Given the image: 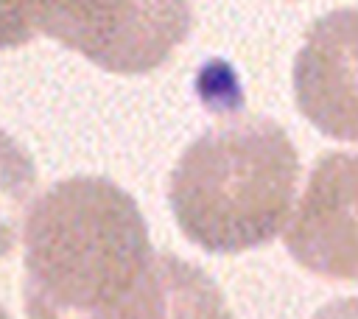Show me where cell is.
Here are the masks:
<instances>
[{
    "label": "cell",
    "mask_w": 358,
    "mask_h": 319,
    "mask_svg": "<svg viewBox=\"0 0 358 319\" xmlns=\"http://www.w3.org/2000/svg\"><path fill=\"white\" fill-rule=\"evenodd\" d=\"M22 243L28 319H232L218 283L154 249L137 201L103 176L50 185Z\"/></svg>",
    "instance_id": "1"
},
{
    "label": "cell",
    "mask_w": 358,
    "mask_h": 319,
    "mask_svg": "<svg viewBox=\"0 0 358 319\" xmlns=\"http://www.w3.org/2000/svg\"><path fill=\"white\" fill-rule=\"evenodd\" d=\"M299 157L288 132L260 115L196 137L171 171L168 199L185 238L215 255L271 243L294 207Z\"/></svg>",
    "instance_id": "2"
},
{
    "label": "cell",
    "mask_w": 358,
    "mask_h": 319,
    "mask_svg": "<svg viewBox=\"0 0 358 319\" xmlns=\"http://www.w3.org/2000/svg\"><path fill=\"white\" fill-rule=\"evenodd\" d=\"M36 34L117 76L162 67L190 36V0H25Z\"/></svg>",
    "instance_id": "3"
},
{
    "label": "cell",
    "mask_w": 358,
    "mask_h": 319,
    "mask_svg": "<svg viewBox=\"0 0 358 319\" xmlns=\"http://www.w3.org/2000/svg\"><path fill=\"white\" fill-rule=\"evenodd\" d=\"M291 257L327 280H358V154L319 157L285 229Z\"/></svg>",
    "instance_id": "4"
},
{
    "label": "cell",
    "mask_w": 358,
    "mask_h": 319,
    "mask_svg": "<svg viewBox=\"0 0 358 319\" xmlns=\"http://www.w3.org/2000/svg\"><path fill=\"white\" fill-rule=\"evenodd\" d=\"M299 112L327 137L358 143V8L319 17L294 59Z\"/></svg>",
    "instance_id": "5"
},
{
    "label": "cell",
    "mask_w": 358,
    "mask_h": 319,
    "mask_svg": "<svg viewBox=\"0 0 358 319\" xmlns=\"http://www.w3.org/2000/svg\"><path fill=\"white\" fill-rule=\"evenodd\" d=\"M36 190V168L28 151L0 129V260L14 249L25 227V210Z\"/></svg>",
    "instance_id": "6"
},
{
    "label": "cell",
    "mask_w": 358,
    "mask_h": 319,
    "mask_svg": "<svg viewBox=\"0 0 358 319\" xmlns=\"http://www.w3.org/2000/svg\"><path fill=\"white\" fill-rule=\"evenodd\" d=\"M36 36L25 0H0V50L22 48Z\"/></svg>",
    "instance_id": "7"
},
{
    "label": "cell",
    "mask_w": 358,
    "mask_h": 319,
    "mask_svg": "<svg viewBox=\"0 0 358 319\" xmlns=\"http://www.w3.org/2000/svg\"><path fill=\"white\" fill-rule=\"evenodd\" d=\"M313 319H358V294L327 302L313 313Z\"/></svg>",
    "instance_id": "8"
},
{
    "label": "cell",
    "mask_w": 358,
    "mask_h": 319,
    "mask_svg": "<svg viewBox=\"0 0 358 319\" xmlns=\"http://www.w3.org/2000/svg\"><path fill=\"white\" fill-rule=\"evenodd\" d=\"M0 319H11V316L6 313V308H3V305H0Z\"/></svg>",
    "instance_id": "9"
}]
</instances>
